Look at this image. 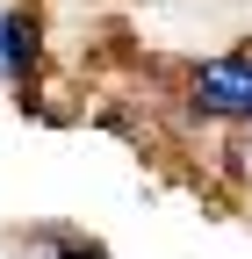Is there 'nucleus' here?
Masks as SVG:
<instances>
[{"label": "nucleus", "mask_w": 252, "mask_h": 259, "mask_svg": "<svg viewBox=\"0 0 252 259\" xmlns=\"http://www.w3.org/2000/svg\"><path fill=\"white\" fill-rule=\"evenodd\" d=\"M195 108L216 122H252V51H224L195 65Z\"/></svg>", "instance_id": "obj_1"}, {"label": "nucleus", "mask_w": 252, "mask_h": 259, "mask_svg": "<svg viewBox=\"0 0 252 259\" xmlns=\"http://www.w3.org/2000/svg\"><path fill=\"white\" fill-rule=\"evenodd\" d=\"M29 72H36V22L22 8H0V79L29 87Z\"/></svg>", "instance_id": "obj_2"}, {"label": "nucleus", "mask_w": 252, "mask_h": 259, "mask_svg": "<svg viewBox=\"0 0 252 259\" xmlns=\"http://www.w3.org/2000/svg\"><path fill=\"white\" fill-rule=\"evenodd\" d=\"M29 252L36 259H101V245L79 238V231H51V238H29Z\"/></svg>", "instance_id": "obj_3"}]
</instances>
